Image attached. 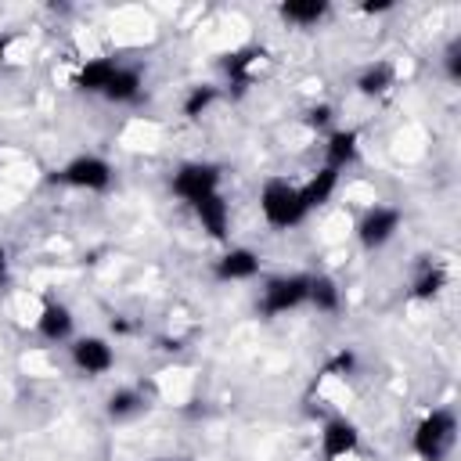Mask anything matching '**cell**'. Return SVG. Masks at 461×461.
Returning <instances> with one entry per match:
<instances>
[{"mask_svg":"<svg viewBox=\"0 0 461 461\" xmlns=\"http://www.w3.org/2000/svg\"><path fill=\"white\" fill-rule=\"evenodd\" d=\"M259 270V259L249 252V249H230L220 263H216V274L223 281H241V277H252Z\"/></svg>","mask_w":461,"mask_h":461,"instance_id":"cell-9","label":"cell"},{"mask_svg":"<svg viewBox=\"0 0 461 461\" xmlns=\"http://www.w3.org/2000/svg\"><path fill=\"white\" fill-rule=\"evenodd\" d=\"M439 288H443V270H439V267H432V270H425V274L418 277L414 295H418V299H429V295H436Z\"/></svg>","mask_w":461,"mask_h":461,"instance_id":"cell-21","label":"cell"},{"mask_svg":"<svg viewBox=\"0 0 461 461\" xmlns=\"http://www.w3.org/2000/svg\"><path fill=\"white\" fill-rule=\"evenodd\" d=\"M4 50H7V40L0 36V61H4Z\"/></svg>","mask_w":461,"mask_h":461,"instance_id":"cell-27","label":"cell"},{"mask_svg":"<svg viewBox=\"0 0 461 461\" xmlns=\"http://www.w3.org/2000/svg\"><path fill=\"white\" fill-rule=\"evenodd\" d=\"M212 101H216V90H212V86H194V90L187 94V101H184V115H187V119H198Z\"/></svg>","mask_w":461,"mask_h":461,"instance_id":"cell-19","label":"cell"},{"mask_svg":"<svg viewBox=\"0 0 461 461\" xmlns=\"http://www.w3.org/2000/svg\"><path fill=\"white\" fill-rule=\"evenodd\" d=\"M281 14L288 18V22H299V25H310V22H317L321 14H324V4L321 0H306V4H285L281 7Z\"/></svg>","mask_w":461,"mask_h":461,"instance_id":"cell-17","label":"cell"},{"mask_svg":"<svg viewBox=\"0 0 461 461\" xmlns=\"http://www.w3.org/2000/svg\"><path fill=\"white\" fill-rule=\"evenodd\" d=\"M328 119H331V108H328V104H317V108L310 112V122H313V126H324Z\"/></svg>","mask_w":461,"mask_h":461,"instance_id":"cell-24","label":"cell"},{"mask_svg":"<svg viewBox=\"0 0 461 461\" xmlns=\"http://www.w3.org/2000/svg\"><path fill=\"white\" fill-rule=\"evenodd\" d=\"M353 367H357V357H353L349 349H342V353H339V357L328 364V371H331V375H349Z\"/></svg>","mask_w":461,"mask_h":461,"instance_id":"cell-22","label":"cell"},{"mask_svg":"<svg viewBox=\"0 0 461 461\" xmlns=\"http://www.w3.org/2000/svg\"><path fill=\"white\" fill-rule=\"evenodd\" d=\"M461 40H454L450 47H447V72H450V79H461Z\"/></svg>","mask_w":461,"mask_h":461,"instance_id":"cell-23","label":"cell"},{"mask_svg":"<svg viewBox=\"0 0 461 461\" xmlns=\"http://www.w3.org/2000/svg\"><path fill=\"white\" fill-rule=\"evenodd\" d=\"M396 227H400V212L378 205V209H371V212L364 216V223H360V241H364L367 249H378V245H385V241L393 238Z\"/></svg>","mask_w":461,"mask_h":461,"instance_id":"cell-6","label":"cell"},{"mask_svg":"<svg viewBox=\"0 0 461 461\" xmlns=\"http://www.w3.org/2000/svg\"><path fill=\"white\" fill-rule=\"evenodd\" d=\"M140 396L137 393H130V389H122V393H112L108 396V414L112 418H126V414H133V411H140Z\"/></svg>","mask_w":461,"mask_h":461,"instance_id":"cell-20","label":"cell"},{"mask_svg":"<svg viewBox=\"0 0 461 461\" xmlns=\"http://www.w3.org/2000/svg\"><path fill=\"white\" fill-rule=\"evenodd\" d=\"M216 184H220V173H216V166H202V162H194V166H184V169L173 176V191H176L180 198H187L191 205H198L202 198L216 194Z\"/></svg>","mask_w":461,"mask_h":461,"instance_id":"cell-3","label":"cell"},{"mask_svg":"<svg viewBox=\"0 0 461 461\" xmlns=\"http://www.w3.org/2000/svg\"><path fill=\"white\" fill-rule=\"evenodd\" d=\"M259 205H263V216L274 223V227H292L306 216L303 202H299V191L288 187L285 180H270L259 194Z\"/></svg>","mask_w":461,"mask_h":461,"instance_id":"cell-2","label":"cell"},{"mask_svg":"<svg viewBox=\"0 0 461 461\" xmlns=\"http://www.w3.org/2000/svg\"><path fill=\"white\" fill-rule=\"evenodd\" d=\"M389 83H393V68H389L385 61H378V65H371V68L360 76V83H357V86H360L364 94H382Z\"/></svg>","mask_w":461,"mask_h":461,"instance_id":"cell-18","label":"cell"},{"mask_svg":"<svg viewBox=\"0 0 461 461\" xmlns=\"http://www.w3.org/2000/svg\"><path fill=\"white\" fill-rule=\"evenodd\" d=\"M454 414L450 411H432L418 432H414V450L425 457V461H443L447 450L454 447Z\"/></svg>","mask_w":461,"mask_h":461,"instance_id":"cell-1","label":"cell"},{"mask_svg":"<svg viewBox=\"0 0 461 461\" xmlns=\"http://www.w3.org/2000/svg\"><path fill=\"white\" fill-rule=\"evenodd\" d=\"M306 295H310V277H277L263 292V310L267 313H285V310L299 306Z\"/></svg>","mask_w":461,"mask_h":461,"instance_id":"cell-5","label":"cell"},{"mask_svg":"<svg viewBox=\"0 0 461 461\" xmlns=\"http://www.w3.org/2000/svg\"><path fill=\"white\" fill-rule=\"evenodd\" d=\"M335 180H339V173L331 169V166H324L303 191H299V202H303V209L310 212L313 205H324L328 198H331V191H335Z\"/></svg>","mask_w":461,"mask_h":461,"instance_id":"cell-10","label":"cell"},{"mask_svg":"<svg viewBox=\"0 0 461 461\" xmlns=\"http://www.w3.org/2000/svg\"><path fill=\"white\" fill-rule=\"evenodd\" d=\"M115 68H119V65H115L112 58H97V61H90V65L79 72L76 83H79V90H101V94H104V86L112 83Z\"/></svg>","mask_w":461,"mask_h":461,"instance_id":"cell-12","label":"cell"},{"mask_svg":"<svg viewBox=\"0 0 461 461\" xmlns=\"http://www.w3.org/2000/svg\"><path fill=\"white\" fill-rule=\"evenodd\" d=\"M306 299H313L317 310H339V288H335L331 277H313Z\"/></svg>","mask_w":461,"mask_h":461,"instance_id":"cell-16","label":"cell"},{"mask_svg":"<svg viewBox=\"0 0 461 461\" xmlns=\"http://www.w3.org/2000/svg\"><path fill=\"white\" fill-rule=\"evenodd\" d=\"M72 360H76V367L79 371H86V375H101V371H108L112 367V346L104 342V339H79L76 346H72Z\"/></svg>","mask_w":461,"mask_h":461,"instance_id":"cell-7","label":"cell"},{"mask_svg":"<svg viewBox=\"0 0 461 461\" xmlns=\"http://www.w3.org/2000/svg\"><path fill=\"white\" fill-rule=\"evenodd\" d=\"M353 447H357V429H353L346 418H331V421L324 425V432H321V450H324V457L335 461V457L349 454Z\"/></svg>","mask_w":461,"mask_h":461,"instance_id":"cell-8","label":"cell"},{"mask_svg":"<svg viewBox=\"0 0 461 461\" xmlns=\"http://www.w3.org/2000/svg\"><path fill=\"white\" fill-rule=\"evenodd\" d=\"M137 94H140V76L133 68H115L112 83L104 86V97H112V101H133Z\"/></svg>","mask_w":461,"mask_h":461,"instance_id":"cell-14","label":"cell"},{"mask_svg":"<svg viewBox=\"0 0 461 461\" xmlns=\"http://www.w3.org/2000/svg\"><path fill=\"white\" fill-rule=\"evenodd\" d=\"M194 212H198L202 227H205L212 238H223V234H227V202H223L220 194L202 198V202L194 205Z\"/></svg>","mask_w":461,"mask_h":461,"instance_id":"cell-11","label":"cell"},{"mask_svg":"<svg viewBox=\"0 0 461 461\" xmlns=\"http://www.w3.org/2000/svg\"><path fill=\"white\" fill-rule=\"evenodd\" d=\"M54 180H61V184H68V187H90V191H101V187H108L112 169H108L104 158L83 155V158H72Z\"/></svg>","mask_w":461,"mask_h":461,"instance_id":"cell-4","label":"cell"},{"mask_svg":"<svg viewBox=\"0 0 461 461\" xmlns=\"http://www.w3.org/2000/svg\"><path fill=\"white\" fill-rule=\"evenodd\" d=\"M385 7H389V4H364V11H367V14H375V11H385Z\"/></svg>","mask_w":461,"mask_h":461,"instance_id":"cell-26","label":"cell"},{"mask_svg":"<svg viewBox=\"0 0 461 461\" xmlns=\"http://www.w3.org/2000/svg\"><path fill=\"white\" fill-rule=\"evenodd\" d=\"M353 155H357V133H353V130L331 133V140H328V166L339 169V166L353 162Z\"/></svg>","mask_w":461,"mask_h":461,"instance_id":"cell-15","label":"cell"},{"mask_svg":"<svg viewBox=\"0 0 461 461\" xmlns=\"http://www.w3.org/2000/svg\"><path fill=\"white\" fill-rule=\"evenodd\" d=\"M68 331H72V317H68V310L58 306V303H47L43 313H40V335H43V339H65Z\"/></svg>","mask_w":461,"mask_h":461,"instance_id":"cell-13","label":"cell"},{"mask_svg":"<svg viewBox=\"0 0 461 461\" xmlns=\"http://www.w3.org/2000/svg\"><path fill=\"white\" fill-rule=\"evenodd\" d=\"M4 277H7V252L0 249V285H4Z\"/></svg>","mask_w":461,"mask_h":461,"instance_id":"cell-25","label":"cell"}]
</instances>
